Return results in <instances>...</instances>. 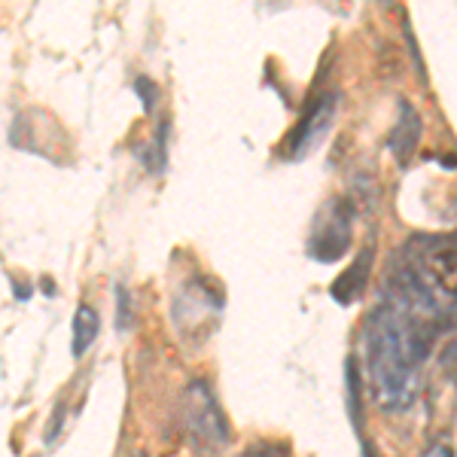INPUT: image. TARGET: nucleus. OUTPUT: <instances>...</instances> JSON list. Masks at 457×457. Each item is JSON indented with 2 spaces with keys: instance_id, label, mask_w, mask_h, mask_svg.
I'll use <instances>...</instances> for the list:
<instances>
[{
  "instance_id": "nucleus-1",
  "label": "nucleus",
  "mask_w": 457,
  "mask_h": 457,
  "mask_svg": "<svg viewBox=\"0 0 457 457\" xmlns=\"http://www.w3.org/2000/svg\"><path fill=\"white\" fill-rule=\"evenodd\" d=\"M454 327L457 317L421 290L400 262H394L385 293L363 323L366 372L381 409L403 411L418 400L427 357L439 336Z\"/></svg>"
},
{
  "instance_id": "nucleus-2",
  "label": "nucleus",
  "mask_w": 457,
  "mask_h": 457,
  "mask_svg": "<svg viewBox=\"0 0 457 457\" xmlns=\"http://www.w3.org/2000/svg\"><path fill=\"white\" fill-rule=\"evenodd\" d=\"M396 260L442 308L457 317V235H418Z\"/></svg>"
},
{
  "instance_id": "nucleus-3",
  "label": "nucleus",
  "mask_w": 457,
  "mask_h": 457,
  "mask_svg": "<svg viewBox=\"0 0 457 457\" xmlns=\"http://www.w3.org/2000/svg\"><path fill=\"white\" fill-rule=\"evenodd\" d=\"M223 314V290L204 275L187 278L171 296V320L183 342L202 345L220 323Z\"/></svg>"
},
{
  "instance_id": "nucleus-4",
  "label": "nucleus",
  "mask_w": 457,
  "mask_h": 457,
  "mask_svg": "<svg viewBox=\"0 0 457 457\" xmlns=\"http://www.w3.org/2000/svg\"><path fill=\"white\" fill-rule=\"evenodd\" d=\"M183 427H187L193 448L204 457L223 452L228 439H232L223 405H220L217 394L204 378L189 381L187 390H183Z\"/></svg>"
},
{
  "instance_id": "nucleus-5",
  "label": "nucleus",
  "mask_w": 457,
  "mask_h": 457,
  "mask_svg": "<svg viewBox=\"0 0 457 457\" xmlns=\"http://www.w3.org/2000/svg\"><path fill=\"white\" fill-rule=\"evenodd\" d=\"M353 220L357 208L348 195H336L317 211L312 235H308V256L317 262H338L351 250Z\"/></svg>"
},
{
  "instance_id": "nucleus-6",
  "label": "nucleus",
  "mask_w": 457,
  "mask_h": 457,
  "mask_svg": "<svg viewBox=\"0 0 457 457\" xmlns=\"http://www.w3.org/2000/svg\"><path fill=\"white\" fill-rule=\"evenodd\" d=\"M338 92H320L317 98L308 101V107L302 110L299 122L293 125V131L287 135V141L281 144L287 159H305L314 146L323 144V137L333 129V120L338 113Z\"/></svg>"
},
{
  "instance_id": "nucleus-7",
  "label": "nucleus",
  "mask_w": 457,
  "mask_h": 457,
  "mask_svg": "<svg viewBox=\"0 0 457 457\" xmlns=\"http://www.w3.org/2000/svg\"><path fill=\"white\" fill-rule=\"evenodd\" d=\"M418 141H421V113H418L411 101L400 98L396 122L387 135V146L400 165H409L411 156H415V150H418Z\"/></svg>"
},
{
  "instance_id": "nucleus-8",
  "label": "nucleus",
  "mask_w": 457,
  "mask_h": 457,
  "mask_svg": "<svg viewBox=\"0 0 457 457\" xmlns=\"http://www.w3.org/2000/svg\"><path fill=\"white\" fill-rule=\"evenodd\" d=\"M372 262H375V247H363V250H360V253L353 256V262L336 278L333 287H329V296H333V302H338V305L348 308V305H353V302L363 299L366 284H370Z\"/></svg>"
},
{
  "instance_id": "nucleus-9",
  "label": "nucleus",
  "mask_w": 457,
  "mask_h": 457,
  "mask_svg": "<svg viewBox=\"0 0 457 457\" xmlns=\"http://www.w3.org/2000/svg\"><path fill=\"white\" fill-rule=\"evenodd\" d=\"M101 333V314L95 312L88 302L77 308V314H73V345H71V353L73 357H86L88 348L95 345V338Z\"/></svg>"
},
{
  "instance_id": "nucleus-10",
  "label": "nucleus",
  "mask_w": 457,
  "mask_h": 457,
  "mask_svg": "<svg viewBox=\"0 0 457 457\" xmlns=\"http://www.w3.org/2000/svg\"><path fill=\"white\" fill-rule=\"evenodd\" d=\"M144 165L150 168L153 174H162V171H165V165H168V122H159L156 141L146 146Z\"/></svg>"
},
{
  "instance_id": "nucleus-11",
  "label": "nucleus",
  "mask_w": 457,
  "mask_h": 457,
  "mask_svg": "<svg viewBox=\"0 0 457 457\" xmlns=\"http://www.w3.org/2000/svg\"><path fill=\"white\" fill-rule=\"evenodd\" d=\"M131 320H135V312H131V296L125 287H116V329L125 333L131 329Z\"/></svg>"
},
{
  "instance_id": "nucleus-12",
  "label": "nucleus",
  "mask_w": 457,
  "mask_h": 457,
  "mask_svg": "<svg viewBox=\"0 0 457 457\" xmlns=\"http://www.w3.org/2000/svg\"><path fill=\"white\" fill-rule=\"evenodd\" d=\"M241 457H293L284 442H256Z\"/></svg>"
},
{
  "instance_id": "nucleus-13",
  "label": "nucleus",
  "mask_w": 457,
  "mask_h": 457,
  "mask_svg": "<svg viewBox=\"0 0 457 457\" xmlns=\"http://www.w3.org/2000/svg\"><path fill=\"white\" fill-rule=\"evenodd\" d=\"M135 92L141 95L146 113H153V110H156V101H159V86L153 83L150 77H137V79H135Z\"/></svg>"
},
{
  "instance_id": "nucleus-14",
  "label": "nucleus",
  "mask_w": 457,
  "mask_h": 457,
  "mask_svg": "<svg viewBox=\"0 0 457 457\" xmlns=\"http://www.w3.org/2000/svg\"><path fill=\"white\" fill-rule=\"evenodd\" d=\"M439 366L445 370L448 378H457V342H452V345H445V348H442Z\"/></svg>"
},
{
  "instance_id": "nucleus-15",
  "label": "nucleus",
  "mask_w": 457,
  "mask_h": 457,
  "mask_svg": "<svg viewBox=\"0 0 457 457\" xmlns=\"http://www.w3.org/2000/svg\"><path fill=\"white\" fill-rule=\"evenodd\" d=\"M421 457H454V448H452V442L442 439V442H433Z\"/></svg>"
},
{
  "instance_id": "nucleus-16",
  "label": "nucleus",
  "mask_w": 457,
  "mask_h": 457,
  "mask_svg": "<svg viewBox=\"0 0 457 457\" xmlns=\"http://www.w3.org/2000/svg\"><path fill=\"white\" fill-rule=\"evenodd\" d=\"M135 457H146V452H137V454H135Z\"/></svg>"
}]
</instances>
